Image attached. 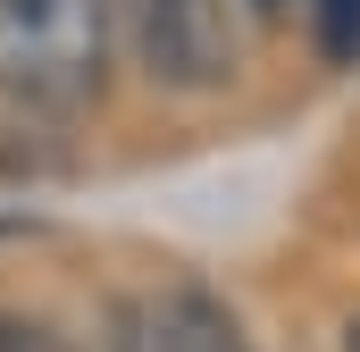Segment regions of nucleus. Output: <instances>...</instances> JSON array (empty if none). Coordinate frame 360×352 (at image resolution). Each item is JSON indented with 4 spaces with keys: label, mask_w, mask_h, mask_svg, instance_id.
I'll return each mask as SVG.
<instances>
[{
    "label": "nucleus",
    "mask_w": 360,
    "mask_h": 352,
    "mask_svg": "<svg viewBox=\"0 0 360 352\" xmlns=\"http://www.w3.org/2000/svg\"><path fill=\"white\" fill-rule=\"evenodd\" d=\"M109 84V0H0V92L17 109H84Z\"/></svg>",
    "instance_id": "f257e3e1"
},
{
    "label": "nucleus",
    "mask_w": 360,
    "mask_h": 352,
    "mask_svg": "<svg viewBox=\"0 0 360 352\" xmlns=\"http://www.w3.org/2000/svg\"><path fill=\"white\" fill-rule=\"evenodd\" d=\"M134 51L151 84L218 92L235 76V0H134Z\"/></svg>",
    "instance_id": "f03ea898"
},
{
    "label": "nucleus",
    "mask_w": 360,
    "mask_h": 352,
    "mask_svg": "<svg viewBox=\"0 0 360 352\" xmlns=\"http://www.w3.org/2000/svg\"><path fill=\"white\" fill-rule=\"evenodd\" d=\"M109 352H243L235 310L201 285H151L109 310Z\"/></svg>",
    "instance_id": "7ed1b4c3"
},
{
    "label": "nucleus",
    "mask_w": 360,
    "mask_h": 352,
    "mask_svg": "<svg viewBox=\"0 0 360 352\" xmlns=\"http://www.w3.org/2000/svg\"><path fill=\"white\" fill-rule=\"evenodd\" d=\"M319 51L335 68H360V0H319Z\"/></svg>",
    "instance_id": "20e7f679"
},
{
    "label": "nucleus",
    "mask_w": 360,
    "mask_h": 352,
    "mask_svg": "<svg viewBox=\"0 0 360 352\" xmlns=\"http://www.w3.org/2000/svg\"><path fill=\"white\" fill-rule=\"evenodd\" d=\"M0 352H76L59 327H42V319H17V310H0Z\"/></svg>",
    "instance_id": "39448f33"
},
{
    "label": "nucleus",
    "mask_w": 360,
    "mask_h": 352,
    "mask_svg": "<svg viewBox=\"0 0 360 352\" xmlns=\"http://www.w3.org/2000/svg\"><path fill=\"white\" fill-rule=\"evenodd\" d=\"M344 352H360V319H352V327H344Z\"/></svg>",
    "instance_id": "423d86ee"
},
{
    "label": "nucleus",
    "mask_w": 360,
    "mask_h": 352,
    "mask_svg": "<svg viewBox=\"0 0 360 352\" xmlns=\"http://www.w3.org/2000/svg\"><path fill=\"white\" fill-rule=\"evenodd\" d=\"M269 8H276V0H269Z\"/></svg>",
    "instance_id": "0eeeda50"
}]
</instances>
